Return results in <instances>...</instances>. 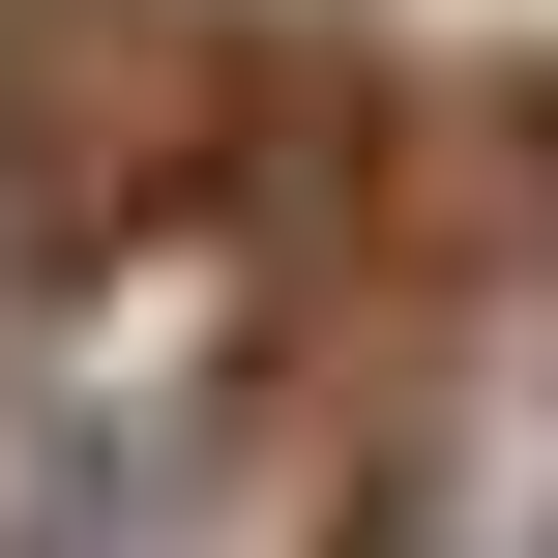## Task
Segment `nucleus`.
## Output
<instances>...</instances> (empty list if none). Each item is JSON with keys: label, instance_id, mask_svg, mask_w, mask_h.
Here are the masks:
<instances>
[{"label": "nucleus", "instance_id": "nucleus-1", "mask_svg": "<svg viewBox=\"0 0 558 558\" xmlns=\"http://www.w3.org/2000/svg\"><path fill=\"white\" fill-rule=\"evenodd\" d=\"M265 353H294V265L235 177L177 206H88L59 265H0V530H88L206 441H265Z\"/></svg>", "mask_w": 558, "mask_h": 558}, {"label": "nucleus", "instance_id": "nucleus-2", "mask_svg": "<svg viewBox=\"0 0 558 558\" xmlns=\"http://www.w3.org/2000/svg\"><path fill=\"white\" fill-rule=\"evenodd\" d=\"M0 558H353V500H324L294 441H206V471H147V500H88V530H0Z\"/></svg>", "mask_w": 558, "mask_h": 558}]
</instances>
